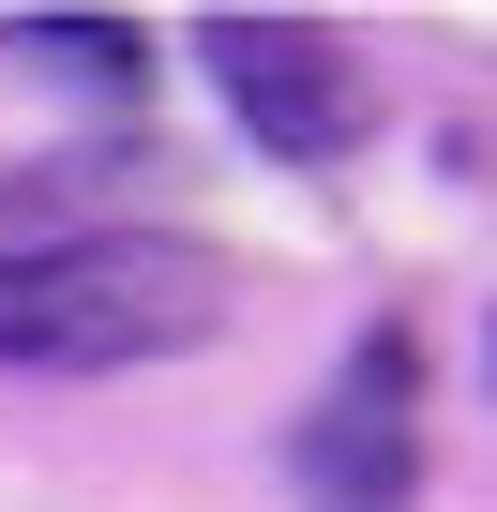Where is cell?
<instances>
[{
    "label": "cell",
    "instance_id": "cell-1",
    "mask_svg": "<svg viewBox=\"0 0 497 512\" xmlns=\"http://www.w3.org/2000/svg\"><path fill=\"white\" fill-rule=\"evenodd\" d=\"M226 317V272L196 241L76 226V241H0V377H121Z\"/></svg>",
    "mask_w": 497,
    "mask_h": 512
},
{
    "label": "cell",
    "instance_id": "cell-2",
    "mask_svg": "<svg viewBox=\"0 0 497 512\" xmlns=\"http://www.w3.org/2000/svg\"><path fill=\"white\" fill-rule=\"evenodd\" d=\"M211 76H226L241 136L287 151V166H332V151H362V121H377L362 61H347L332 31H287V16H211Z\"/></svg>",
    "mask_w": 497,
    "mask_h": 512
},
{
    "label": "cell",
    "instance_id": "cell-3",
    "mask_svg": "<svg viewBox=\"0 0 497 512\" xmlns=\"http://www.w3.org/2000/svg\"><path fill=\"white\" fill-rule=\"evenodd\" d=\"M407 392H422L407 332H362V362H347L332 407L302 422V482H317L332 512H392V497H407Z\"/></svg>",
    "mask_w": 497,
    "mask_h": 512
}]
</instances>
